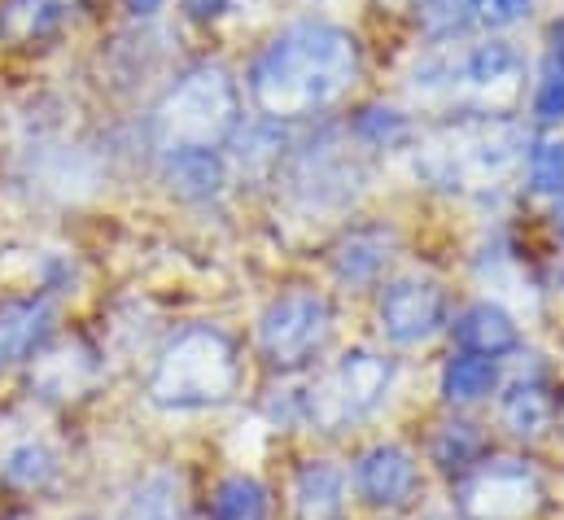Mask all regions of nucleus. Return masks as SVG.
<instances>
[{
    "instance_id": "nucleus-1",
    "label": "nucleus",
    "mask_w": 564,
    "mask_h": 520,
    "mask_svg": "<svg viewBox=\"0 0 564 520\" xmlns=\"http://www.w3.org/2000/svg\"><path fill=\"white\" fill-rule=\"evenodd\" d=\"M359 79V40L333 22H293L250 66V93L272 119H311Z\"/></svg>"
},
{
    "instance_id": "nucleus-2",
    "label": "nucleus",
    "mask_w": 564,
    "mask_h": 520,
    "mask_svg": "<svg viewBox=\"0 0 564 520\" xmlns=\"http://www.w3.org/2000/svg\"><path fill=\"white\" fill-rule=\"evenodd\" d=\"M525 158V136L503 115H468L442 123L421 144V175L437 188H495Z\"/></svg>"
},
{
    "instance_id": "nucleus-3",
    "label": "nucleus",
    "mask_w": 564,
    "mask_h": 520,
    "mask_svg": "<svg viewBox=\"0 0 564 520\" xmlns=\"http://www.w3.org/2000/svg\"><path fill=\"white\" fill-rule=\"evenodd\" d=\"M149 390L162 407H184V411L224 402L237 390V350H232V342L210 324L184 328L162 350Z\"/></svg>"
},
{
    "instance_id": "nucleus-4",
    "label": "nucleus",
    "mask_w": 564,
    "mask_h": 520,
    "mask_svg": "<svg viewBox=\"0 0 564 520\" xmlns=\"http://www.w3.org/2000/svg\"><path fill=\"white\" fill-rule=\"evenodd\" d=\"M241 123L237 84L224 66H197L188 71L162 101L158 131L166 149H219Z\"/></svg>"
},
{
    "instance_id": "nucleus-5",
    "label": "nucleus",
    "mask_w": 564,
    "mask_h": 520,
    "mask_svg": "<svg viewBox=\"0 0 564 520\" xmlns=\"http://www.w3.org/2000/svg\"><path fill=\"white\" fill-rule=\"evenodd\" d=\"M328 328H333V311L319 293L311 289H293V293H281L263 319H259V350L268 355V364L276 368H302L311 364L324 342H328Z\"/></svg>"
},
{
    "instance_id": "nucleus-6",
    "label": "nucleus",
    "mask_w": 564,
    "mask_h": 520,
    "mask_svg": "<svg viewBox=\"0 0 564 520\" xmlns=\"http://www.w3.org/2000/svg\"><path fill=\"white\" fill-rule=\"evenodd\" d=\"M394 381V364L372 350H350L311 393V420L319 429H341L346 420L368 415Z\"/></svg>"
},
{
    "instance_id": "nucleus-7",
    "label": "nucleus",
    "mask_w": 564,
    "mask_h": 520,
    "mask_svg": "<svg viewBox=\"0 0 564 520\" xmlns=\"http://www.w3.org/2000/svg\"><path fill=\"white\" fill-rule=\"evenodd\" d=\"M459 508L468 520H530L543 508V486L525 464L495 459L459 486Z\"/></svg>"
},
{
    "instance_id": "nucleus-8",
    "label": "nucleus",
    "mask_w": 564,
    "mask_h": 520,
    "mask_svg": "<svg viewBox=\"0 0 564 520\" xmlns=\"http://www.w3.org/2000/svg\"><path fill=\"white\" fill-rule=\"evenodd\" d=\"M446 324V293L433 280H394L381 297V328L394 346H421Z\"/></svg>"
},
{
    "instance_id": "nucleus-9",
    "label": "nucleus",
    "mask_w": 564,
    "mask_h": 520,
    "mask_svg": "<svg viewBox=\"0 0 564 520\" xmlns=\"http://www.w3.org/2000/svg\"><path fill=\"white\" fill-rule=\"evenodd\" d=\"M355 486H359V499L372 508H403L412 503L421 473L403 446H372L355 468Z\"/></svg>"
},
{
    "instance_id": "nucleus-10",
    "label": "nucleus",
    "mask_w": 564,
    "mask_h": 520,
    "mask_svg": "<svg viewBox=\"0 0 564 520\" xmlns=\"http://www.w3.org/2000/svg\"><path fill=\"white\" fill-rule=\"evenodd\" d=\"M521 79H525V66H521V53L512 44H481L464 62V84L486 106V115L508 110L521 97Z\"/></svg>"
},
{
    "instance_id": "nucleus-11",
    "label": "nucleus",
    "mask_w": 564,
    "mask_h": 520,
    "mask_svg": "<svg viewBox=\"0 0 564 520\" xmlns=\"http://www.w3.org/2000/svg\"><path fill=\"white\" fill-rule=\"evenodd\" d=\"M88 0H4L0 4V40L13 48H31L53 40Z\"/></svg>"
},
{
    "instance_id": "nucleus-12",
    "label": "nucleus",
    "mask_w": 564,
    "mask_h": 520,
    "mask_svg": "<svg viewBox=\"0 0 564 520\" xmlns=\"http://www.w3.org/2000/svg\"><path fill=\"white\" fill-rule=\"evenodd\" d=\"M455 342H459L468 355L499 359V355H508V350L521 346V328H517V319H512L499 302H473V306L459 311V319H455Z\"/></svg>"
},
{
    "instance_id": "nucleus-13",
    "label": "nucleus",
    "mask_w": 564,
    "mask_h": 520,
    "mask_svg": "<svg viewBox=\"0 0 564 520\" xmlns=\"http://www.w3.org/2000/svg\"><path fill=\"white\" fill-rule=\"evenodd\" d=\"M53 333V306L44 297L0 302V364L31 359Z\"/></svg>"
},
{
    "instance_id": "nucleus-14",
    "label": "nucleus",
    "mask_w": 564,
    "mask_h": 520,
    "mask_svg": "<svg viewBox=\"0 0 564 520\" xmlns=\"http://www.w3.org/2000/svg\"><path fill=\"white\" fill-rule=\"evenodd\" d=\"M346 499V477L328 459H311L297 468L293 481V512L297 520H341Z\"/></svg>"
},
{
    "instance_id": "nucleus-15",
    "label": "nucleus",
    "mask_w": 564,
    "mask_h": 520,
    "mask_svg": "<svg viewBox=\"0 0 564 520\" xmlns=\"http://www.w3.org/2000/svg\"><path fill=\"white\" fill-rule=\"evenodd\" d=\"M166 180L180 197H215L228 184L219 149H166Z\"/></svg>"
},
{
    "instance_id": "nucleus-16",
    "label": "nucleus",
    "mask_w": 564,
    "mask_h": 520,
    "mask_svg": "<svg viewBox=\"0 0 564 520\" xmlns=\"http://www.w3.org/2000/svg\"><path fill=\"white\" fill-rule=\"evenodd\" d=\"M556 411H561V402L547 381H517L503 393V424L517 437H543L556 424Z\"/></svg>"
},
{
    "instance_id": "nucleus-17",
    "label": "nucleus",
    "mask_w": 564,
    "mask_h": 520,
    "mask_svg": "<svg viewBox=\"0 0 564 520\" xmlns=\"http://www.w3.org/2000/svg\"><path fill=\"white\" fill-rule=\"evenodd\" d=\"M499 386V364L486 359V355H451L446 368H442V398L446 402H477Z\"/></svg>"
},
{
    "instance_id": "nucleus-18",
    "label": "nucleus",
    "mask_w": 564,
    "mask_h": 520,
    "mask_svg": "<svg viewBox=\"0 0 564 520\" xmlns=\"http://www.w3.org/2000/svg\"><path fill=\"white\" fill-rule=\"evenodd\" d=\"M433 464L442 468V473H468L473 464H481V455H486V437L477 433V424H468V420H451V424H442L437 433H433Z\"/></svg>"
},
{
    "instance_id": "nucleus-19",
    "label": "nucleus",
    "mask_w": 564,
    "mask_h": 520,
    "mask_svg": "<svg viewBox=\"0 0 564 520\" xmlns=\"http://www.w3.org/2000/svg\"><path fill=\"white\" fill-rule=\"evenodd\" d=\"M386 259H390V232H381V228H359V232H350V237L337 246L333 267H337L341 280H372Z\"/></svg>"
},
{
    "instance_id": "nucleus-20",
    "label": "nucleus",
    "mask_w": 564,
    "mask_h": 520,
    "mask_svg": "<svg viewBox=\"0 0 564 520\" xmlns=\"http://www.w3.org/2000/svg\"><path fill=\"white\" fill-rule=\"evenodd\" d=\"M210 520H268V490L246 473L219 481L210 499Z\"/></svg>"
},
{
    "instance_id": "nucleus-21",
    "label": "nucleus",
    "mask_w": 564,
    "mask_h": 520,
    "mask_svg": "<svg viewBox=\"0 0 564 520\" xmlns=\"http://www.w3.org/2000/svg\"><path fill=\"white\" fill-rule=\"evenodd\" d=\"M53 473H57V455L44 442H22L4 459V481L18 490H40L53 481Z\"/></svg>"
},
{
    "instance_id": "nucleus-22",
    "label": "nucleus",
    "mask_w": 564,
    "mask_h": 520,
    "mask_svg": "<svg viewBox=\"0 0 564 520\" xmlns=\"http://www.w3.org/2000/svg\"><path fill=\"white\" fill-rule=\"evenodd\" d=\"M530 188L543 197H564V140H543L530 153Z\"/></svg>"
},
{
    "instance_id": "nucleus-23",
    "label": "nucleus",
    "mask_w": 564,
    "mask_h": 520,
    "mask_svg": "<svg viewBox=\"0 0 564 520\" xmlns=\"http://www.w3.org/2000/svg\"><path fill=\"white\" fill-rule=\"evenodd\" d=\"M128 520H184L180 486H175L171 477H158V481H149L141 495H137V503H132Z\"/></svg>"
},
{
    "instance_id": "nucleus-24",
    "label": "nucleus",
    "mask_w": 564,
    "mask_h": 520,
    "mask_svg": "<svg viewBox=\"0 0 564 520\" xmlns=\"http://www.w3.org/2000/svg\"><path fill=\"white\" fill-rule=\"evenodd\" d=\"M464 22H468V0H421V26L433 40L464 31Z\"/></svg>"
},
{
    "instance_id": "nucleus-25",
    "label": "nucleus",
    "mask_w": 564,
    "mask_h": 520,
    "mask_svg": "<svg viewBox=\"0 0 564 520\" xmlns=\"http://www.w3.org/2000/svg\"><path fill=\"white\" fill-rule=\"evenodd\" d=\"M534 119L539 123H564V79L556 71H543L539 93H534Z\"/></svg>"
},
{
    "instance_id": "nucleus-26",
    "label": "nucleus",
    "mask_w": 564,
    "mask_h": 520,
    "mask_svg": "<svg viewBox=\"0 0 564 520\" xmlns=\"http://www.w3.org/2000/svg\"><path fill=\"white\" fill-rule=\"evenodd\" d=\"M359 136H368V140H377V144H394V140L408 136V123H403V115H394V110H364V115H359Z\"/></svg>"
},
{
    "instance_id": "nucleus-27",
    "label": "nucleus",
    "mask_w": 564,
    "mask_h": 520,
    "mask_svg": "<svg viewBox=\"0 0 564 520\" xmlns=\"http://www.w3.org/2000/svg\"><path fill=\"white\" fill-rule=\"evenodd\" d=\"M530 9V0H468V13L486 26H508Z\"/></svg>"
},
{
    "instance_id": "nucleus-28",
    "label": "nucleus",
    "mask_w": 564,
    "mask_h": 520,
    "mask_svg": "<svg viewBox=\"0 0 564 520\" xmlns=\"http://www.w3.org/2000/svg\"><path fill=\"white\" fill-rule=\"evenodd\" d=\"M543 71H556L564 79V18L552 22V31H547V66Z\"/></svg>"
},
{
    "instance_id": "nucleus-29",
    "label": "nucleus",
    "mask_w": 564,
    "mask_h": 520,
    "mask_svg": "<svg viewBox=\"0 0 564 520\" xmlns=\"http://www.w3.org/2000/svg\"><path fill=\"white\" fill-rule=\"evenodd\" d=\"M228 4H232V0H184V9H188L193 18H219Z\"/></svg>"
},
{
    "instance_id": "nucleus-30",
    "label": "nucleus",
    "mask_w": 564,
    "mask_h": 520,
    "mask_svg": "<svg viewBox=\"0 0 564 520\" xmlns=\"http://www.w3.org/2000/svg\"><path fill=\"white\" fill-rule=\"evenodd\" d=\"M123 4H128L132 13H153V9L162 4V0H123Z\"/></svg>"
},
{
    "instance_id": "nucleus-31",
    "label": "nucleus",
    "mask_w": 564,
    "mask_h": 520,
    "mask_svg": "<svg viewBox=\"0 0 564 520\" xmlns=\"http://www.w3.org/2000/svg\"><path fill=\"white\" fill-rule=\"evenodd\" d=\"M552 224H556V232L564 237V197L556 202V219H552Z\"/></svg>"
},
{
    "instance_id": "nucleus-32",
    "label": "nucleus",
    "mask_w": 564,
    "mask_h": 520,
    "mask_svg": "<svg viewBox=\"0 0 564 520\" xmlns=\"http://www.w3.org/2000/svg\"><path fill=\"white\" fill-rule=\"evenodd\" d=\"M429 520H451V517H429Z\"/></svg>"
}]
</instances>
